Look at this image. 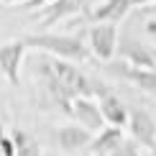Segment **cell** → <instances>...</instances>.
Wrapping results in <instances>:
<instances>
[{
	"label": "cell",
	"mask_w": 156,
	"mask_h": 156,
	"mask_svg": "<svg viewBox=\"0 0 156 156\" xmlns=\"http://www.w3.org/2000/svg\"><path fill=\"white\" fill-rule=\"evenodd\" d=\"M36 72H38V74L54 77V80L59 82L72 97H92V95H97V87H100V82L90 80V77L84 74L80 67H74L72 62L54 59V56H49V54H41V56H38Z\"/></svg>",
	"instance_id": "1"
},
{
	"label": "cell",
	"mask_w": 156,
	"mask_h": 156,
	"mask_svg": "<svg viewBox=\"0 0 156 156\" xmlns=\"http://www.w3.org/2000/svg\"><path fill=\"white\" fill-rule=\"evenodd\" d=\"M26 46L36 49L41 54H49L54 59H64V62H87L90 59V49L84 46V41L80 36L72 34H51V31H41V34H28L23 36Z\"/></svg>",
	"instance_id": "2"
},
{
	"label": "cell",
	"mask_w": 156,
	"mask_h": 156,
	"mask_svg": "<svg viewBox=\"0 0 156 156\" xmlns=\"http://www.w3.org/2000/svg\"><path fill=\"white\" fill-rule=\"evenodd\" d=\"M118 26L113 23H95L87 31V49L90 54H95L100 62H110L118 51Z\"/></svg>",
	"instance_id": "3"
},
{
	"label": "cell",
	"mask_w": 156,
	"mask_h": 156,
	"mask_svg": "<svg viewBox=\"0 0 156 156\" xmlns=\"http://www.w3.org/2000/svg\"><path fill=\"white\" fill-rule=\"evenodd\" d=\"M128 133L138 146L148 148L156 156V120L151 113H146L144 108H131L128 115Z\"/></svg>",
	"instance_id": "4"
},
{
	"label": "cell",
	"mask_w": 156,
	"mask_h": 156,
	"mask_svg": "<svg viewBox=\"0 0 156 156\" xmlns=\"http://www.w3.org/2000/svg\"><path fill=\"white\" fill-rule=\"evenodd\" d=\"M28 46H26L23 38H10V41L0 44V72L5 74V80L10 84H18L21 80V64Z\"/></svg>",
	"instance_id": "5"
},
{
	"label": "cell",
	"mask_w": 156,
	"mask_h": 156,
	"mask_svg": "<svg viewBox=\"0 0 156 156\" xmlns=\"http://www.w3.org/2000/svg\"><path fill=\"white\" fill-rule=\"evenodd\" d=\"M97 105H100V113H102V118H105V126H113V128L128 126L131 108H128L118 95H113L110 90H105L102 84L97 87Z\"/></svg>",
	"instance_id": "6"
},
{
	"label": "cell",
	"mask_w": 156,
	"mask_h": 156,
	"mask_svg": "<svg viewBox=\"0 0 156 156\" xmlns=\"http://www.w3.org/2000/svg\"><path fill=\"white\" fill-rule=\"evenodd\" d=\"M108 72L115 74L118 80L131 82L141 92L156 95V69H136V67H131L126 62H118V64H108Z\"/></svg>",
	"instance_id": "7"
},
{
	"label": "cell",
	"mask_w": 156,
	"mask_h": 156,
	"mask_svg": "<svg viewBox=\"0 0 156 156\" xmlns=\"http://www.w3.org/2000/svg\"><path fill=\"white\" fill-rule=\"evenodd\" d=\"M95 133H90L87 128H82L80 123H67V126H59L54 131V141L62 151L67 154H74V151H82V148H90Z\"/></svg>",
	"instance_id": "8"
},
{
	"label": "cell",
	"mask_w": 156,
	"mask_h": 156,
	"mask_svg": "<svg viewBox=\"0 0 156 156\" xmlns=\"http://www.w3.org/2000/svg\"><path fill=\"white\" fill-rule=\"evenodd\" d=\"M118 51L123 56V62L131 64L136 69H156V59H154V49H148L146 44H141L133 36H123L118 44Z\"/></svg>",
	"instance_id": "9"
},
{
	"label": "cell",
	"mask_w": 156,
	"mask_h": 156,
	"mask_svg": "<svg viewBox=\"0 0 156 156\" xmlns=\"http://www.w3.org/2000/svg\"><path fill=\"white\" fill-rule=\"evenodd\" d=\"M69 118H74L82 128H87L95 136L105 128V118L100 113V105H97V100H92V97H77L72 102V115Z\"/></svg>",
	"instance_id": "10"
},
{
	"label": "cell",
	"mask_w": 156,
	"mask_h": 156,
	"mask_svg": "<svg viewBox=\"0 0 156 156\" xmlns=\"http://www.w3.org/2000/svg\"><path fill=\"white\" fill-rule=\"evenodd\" d=\"M90 3H92V0H56V3H51L49 8L41 10V26L49 28V26H54L59 21H67V18H72V16H80V13L87 10Z\"/></svg>",
	"instance_id": "11"
},
{
	"label": "cell",
	"mask_w": 156,
	"mask_h": 156,
	"mask_svg": "<svg viewBox=\"0 0 156 156\" xmlns=\"http://www.w3.org/2000/svg\"><path fill=\"white\" fill-rule=\"evenodd\" d=\"M133 0H100L92 10H90V21L95 23H120L123 18L131 13Z\"/></svg>",
	"instance_id": "12"
},
{
	"label": "cell",
	"mask_w": 156,
	"mask_h": 156,
	"mask_svg": "<svg viewBox=\"0 0 156 156\" xmlns=\"http://www.w3.org/2000/svg\"><path fill=\"white\" fill-rule=\"evenodd\" d=\"M123 141H126V133H123V128H113V126H105L100 133L92 138V144H90L87 151L92 156H110L118 148Z\"/></svg>",
	"instance_id": "13"
},
{
	"label": "cell",
	"mask_w": 156,
	"mask_h": 156,
	"mask_svg": "<svg viewBox=\"0 0 156 156\" xmlns=\"http://www.w3.org/2000/svg\"><path fill=\"white\" fill-rule=\"evenodd\" d=\"M8 133L13 138V146H16V156H44V148L34 133L23 131V128H10Z\"/></svg>",
	"instance_id": "14"
},
{
	"label": "cell",
	"mask_w": 156,
	"mask_h": 156,
	"mask_svg": "<svg viewBox=\"0 0 156 156\" xmlns=\"http://www.w3.org/2000/svg\"><path fill=\"white\" fill-rule=\"evenodd\" d=\"M110 156H144V151H141V146L136 144L133 138H126V141H123V144L115 148Z\"/></svg>",
	"instance_id": "15"
},
{
	"label": "cell",
	"mask_w": 156,
	"mask_h": 156,
	"mask_svg": "<svg viewBox=\"0 0 156 156\" xmlns=\"http://www.w3.org/2000/svg\"><path fill=\"white\" fill-rule=\"evenodd\" d=\"M0 156H16V146H13L10 133L0 126Z\"/></svg>",
	"instance_id": "16"
},
{
	"label": "cell",
	"mask_w": 156,
	"mask_h": 156,
	"mask_svg": "<svg viewBox=\"0 0 156 156\" xmlns=\"http://www.w3.org/2000/svg\"><path fill=\"white\" fill-rule=\"evenodd\" d=\"M51 3H56V0H31V3H26L23 8L26 10H38V8H49Z\"/></svg>",
	"instance_id": "17"
},
{
	"label": "cell",
	"mask_w": 156,
	"mask_h": 156,
	"mask_svg": "<svg viewBox=\"0 0 156 156\" xmlns=\"http://www.w3.org/2000/svg\"><path fill=\"white\" fill-rule=\"evenodd\" d=\"M146 34L156 38V18H154V21H148V23H146Z\"/></svg>",
	"instance_id": "18"
},
{
	"label": "cell",
	"mask_w": 156,
	"mask_h": 156,
	"mask_svg": "<svg viewBox=\"0 0 156 156\" xmlns=\"http://www.w3.org/2000/svg\"><path fill=\"white\" fill-rule=\"evenodd\" d=\"M156 0H133V8H146V5H154Z\"/></svg>",
	"instance_id": "19"
},
{
	"label": "cell",
	"mask_w": 156,
	"mask_h": 156,
	"mask_svg": "<svg viewBox=\"0 0 156 156\" xmlns=\"http://www.w3.org/2000/svg\"><path fill=\"white\" fill-rule=\"evenodd\" d=\"M0 3H5V5H13V3H31V0H0Z\"/></svg>",
	"instance_id": "20"
},
{
	"label": "cell",
	"mask_w": 156,
	"mask_h": 156,
	"mask_svg": "<svg viewBox=\"0 0 156 156\" xmlns=\"http://www.w3.org/2000/svg\"><path fill=\"white\" fill-rule=\"evenodd\" d=\"M154 59H156V49H154Z\"/></svg>",
	"instance_id": "21"
}]
</instances>
